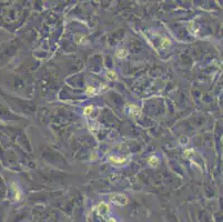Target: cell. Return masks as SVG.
<instances>
[{
    "label": "cell",
    "instance_id": "1",
    "mask_svg": "<svg viewBox=\"0 0 223 222\" xmlns=\"http://www.w3.org/2000/svg\"><path fill=\"white\" fill-rule=\"evenodd\" d=\"M110 201L117 205H125L128 203V198L121 193H112L110 194Z\"/></svg>",
    "mask_w": 223,
    "mask_h": 222
},
{
    "label": "cell",
    "instance_id": "2",
    "mask_svg": "<svg viewBox=\"0 0 223 222\" xmlns=\"http://www.w3.org/2000/svg\"><path fill=\"white\" fill-rule=\"evenodd\" d=\"M109 211H110V207H109V204H107L105 202L99 203L98 207H97V212L99 213L100 216H105Z\"/></svg>",
    "mask_w": 223,
    "mask_h": 222
},
{
    "label": "cell",
    "instance_id": "3",
    "mask_svg": "<svg viewBox=\"0 0 223 222\" xmlns=\"http://www.w3.org/2000/svg\"><path fill=\"white\" fill-rule=\"evenodd\" d=\"M109 160H110L111 162H113V163H125L129 159L128 158H118V157H113V156H111V157H109Z\"/></svg>",
    "mask_w": 223,
    "mask_h": 222
},
{
    "label": "cell",
    "instance_id": "4",
    "mask_svg": "<svg viewBox=\"0 0 223 222\" xmlns=\"http://www.w3.org/2000/svg\"><path fill=\"white\" fill-rule=\"evenodd\" d=\"M11 187L13 188V190H15V193H16V196H15V199H16L17 201H19V200L21 199V191H20V189L18 188V185H16V183H12V184H11Z\"/></svg>",
    "mask_w": 223,
    "mask_h": 222
},
{
    "label": "cell",
    "instance_id": "5",
    "mask_svg": "<svg viewBox=\"0 0 223 222\" xmlns=\"http://www.w3.org/2000/svg\"><path fill=\"white\" fill-rule=\"evenodd\" d=\"M116 56H117V58H119V59H123V58H125L128 56V51L125 50V49H119V50L116 52Z\"/></svg>",
    "mask_w": 223,
    "mask_h": 222
},
{
    "label": "cell",
    "instance_id": "6",
    "mask_svg": "<svg viewBox=\"0 0 223 222\" xmlns=\"http://www.w3.org/2000/svg\"><path fill=\"white\" fill-rule=\"evenodd\" d=\"M105 77L109 79V80H117V73L113 71V70H108L107 73H105Z\"/></svg>",
    "mask_w": 223,
    "mask_h": 222
},
{
    "label": "cell",
    "instance_id": "7",
    "mask_svg": "<svg viewBox=\"0 0 223 222\" xmlns=\"http://www.w3.org/2000/svg\"><path fill=\"white\" fill-rule=\"evenodd\" d=\"M148 162L151 167H155V165L159 163V159L157 158L155 156H152V157H150V158H149Z\"/></svg>",
    "mask_w": 223,
    "mask_h": 222
},
{
    "label": "cell",
    "instance_id": "8",
    "mask_svg": "<svg viewBox=\"0 0 223 222\" xmlns=\"http://www.w3.org/2000/svg\"><path fill=\"white\" fill-rule=\"evenodd\" d=\"M92 111H93V107H92V106H88V107H86V108H84V110H83V113L86 114V115H89V114L92 113Z\"/></svg>",
    "mask_w": 223,
    "mask_h": 222
},
{
    "label": "cell",
    "instance_id": "9",
    "mask_svg": "<svg viewBox=\"0 0 223 222\" xmlns=\"http://www.w3.org/2000/svg\"><path fill=\"white\" fill-rule=\"evenodd\" d=\"M86 91H87V93L89 95H94V92H96V89L93 88V87H91V86H89Z\"/></svg>",
    "mask_w": 223,
    "mask_h": 222
},
{
    "label": "cell",
    "instance_id": "10",
    "mask_svg": "<svg viewBox=\"0 0 223 222\" xmlns=\"http://www.w3.org/2000/svg\"><path fill=\"white\" fill-rule=\"evenodd\" d=\"M170 44H171V42H170V39L169 38H163V40H162V47H163V48L168 47Z\"/></svg>",
    "mask_w": 223,
    "mask_h": 222
},
{
    "label": "cell",
    "instance_id": "11",
    "mask_svg": "<svg viewBox=\"0 0 223 222\" xmlns=\"http://www.w3.org/2000/svg\"><path fill=\"white\" fill-rule=\"evenodd\" d=\"M192 152H193V149H189V150H186V151H184V153H186V156H189L190 153H192Z\"/></svg>",
    "mask_w": 223,
    "mask_h": 222
},
{
    "label": "cell",
    "instance_id": "12",
    "mask_svg": "<svg viewBox=\"0 0 223 222\" xmlns=\"http://www.w3.org/2000/svg\"><path fill=\"white\" fill-rule=\"evenodd\" d=\"M108 222H116V220H114V219H113V218H110V219H109V220H108Z\"/></svg>",
    "mask_w": 223,
    "mask_h": 222
}]
</instances>
